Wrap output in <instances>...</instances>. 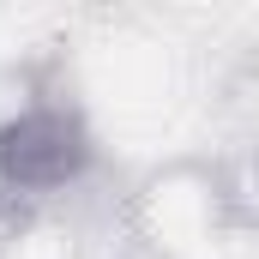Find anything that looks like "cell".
<instances>
[{
  "instance_id": "obj_1",
  "label": "cell",
  "mask_w": 259,
  "mask_h": 259,
  "mask_svg": "<svg viewBox=\"0 0 259 259\" xmlns=\"http://www.w3.org/2000/svg\"><path fill=\"white\" fill-rule=\"evenodd\" d=\"M211 181H217L229 229L235 235H259V139H247L241 151H229L223 163H211Z\"/></svg>"
}]
</instances>
